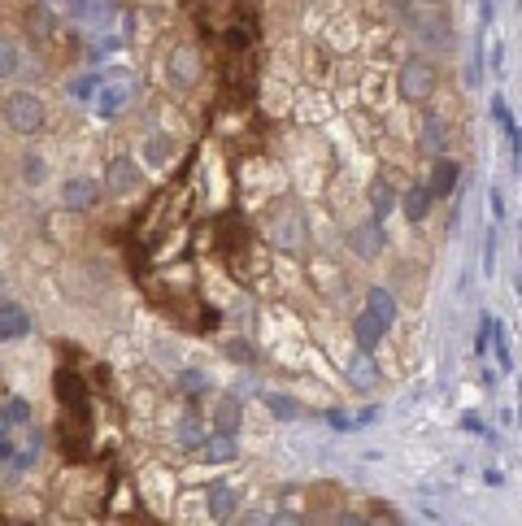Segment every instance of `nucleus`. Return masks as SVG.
I'll return each instance as SVG.
<instances>
[{
    "mask_svg": "<svg viewBox=\"0 0 522 526\" xmlns=\"http://www.w3.org/2000/svg\"><path fill=\"white\" fill-rule=\"evenodd\" d=\"M104 187H109L113 196H122V192H131V187H140V170H135V161H131V157H113V161H109V174H104Z\"/></svg>",
    "mask_w": 522,
    "mask_h": 526,
    "instance_id": "obj_6",
    "label": "nucleus"
},
{
    "mask_svg": "<svg viewBox=\"0 0 522 526\" xmlns=\"http://www.w3.org/2000/svg\"><path fill=\"white\" fill-rule=\"evenodd\" d=\"M388 210H392V192H388V183H374V217H383Z\"/></svg>",
    "mask_w": 522,
    "mask_h": 526,
    "instance_id": "obj_18",
    "label": "nucleus"
},
{
    "mask_svg": "<svg viewBox=\"0 0 522 526\" xmlns=\"http://www.w3.org/2000/svg\"><path fill=\"white\" fill-rule=\"evenodd\" d=\"M61 201H65V210L88 213L101 201V183H96V179H70V183L61 187Z\"/></svg>",
    "mask_w": 522,
    "mask_h": 526,
    "instance_id": "obj_5",
    "label": "nucleus"
},
{
    "mask_svg": "<svg viewBox=\"0 0 522 526\" xmlns=\"http://www.w3.org/2000/svg\"><path fill=\"white\" fill-rule=\"evenodd\" d=\"M13 70H18V49L0 44V74H13Z\"/></svg>",
    "mask_w": 522,
    "mask_h": 526,
    "instance_id": "obj_19",
    "label": "nucleus"
},
{
    "mask_svg": "<svg viewBox=\"0 0 522 526\" xmlns=\"http://www.w3.org/2000/svg\"><path fill=\"white\" fill-rule=\"evenodd\" d=\"M457 179H462V170H457V161L449 157H435V165H431V196H453V187H457Z\"/></svg>",
    "mask_w": 522,
    "mask_h": 526,
    "instance_id": "obj_7",
    "label": "nucleus"
},
{
    "mask_svg": "<svg viewBox=\"0 0 522 526\" xmlns=\"http://www.w3.org/2000/svg\"><path fill=\"white\" fill-rule=\"evenodd\" d=\"M492 118H496V126L510 135V144H514V157L522 161V135H518V126H514V113H510V105H505L501 96L492 101Z\"/></svg>",
    "mask_w": 522,
    "mask_h": 526,
    "instance_id": "obj_12",
    "label": "nucleus"
},
{
    "mask_svg": "<svg viewBox=\"0 0 522 526\" xmlns=\"http://www.w3.org/2000/svg\"><path fill=\"white\" fill-rule=\"evenodd\" d=\"M44 101L40 96H31V92H13L9 101H4V122L18 131V135H35V131H44Z\"/></svg>",
    "mask_w": 522,
    "mask_h": 526,
    "instance_id": "obj_3",
    "label": "nucleus"
},
{
    "mask_svg": "<svg viewBox=\"0 0 522 526\" xmlns=\"http://www.w3.org/2000/svg\"><path fill=\"white\" fill-rule=\"evenodd\" d=\"M265 400H270V409H274L279 418H296V405H288L283 396H265Z\"/></svg>",
    "mask_w": 522,
    "mask_h": 526,
    "instance_id": "obj_21",
    "label": "nucleus"
},
{
    "mask_svg": "<svg viewBox=\"0 0 522 526\" xmlns=\"http://www.w3.org/2000/svg\"><path fill=\"white\" fill-rule=\"evenodd\" d=\"M131 92H135V88H131V79H122V83H109V88H104V101H101L104 118H113L118 109L131 105Z\"/></svg>",
    "mask_w": 522,
    "mask_h": 526,
    "instance_id": "obj_11",
    "label": "nucleus"
},
{
    "mask_svg": "<svg viewBox=\"0 0 522 526\" xmlns=\"http://www.w3.org/2000/svg\"><path fill=\"white\" fill-rule=\"evenodd\" d=\"M179 444H183V448H201V444H205V431H201V422H196V418H183V426H179Z\"/></svg>",
    "mask_w": 522,
    "mask_h": 526,
    "instance_id": "obj_17",
    "label": "nucleus"
},
{
    "mask_svg": "<svg viewBox=\"0 0 522 526\" xmlns=\"http://www.w3.org/2000/svg\"><path fill=\"white\" fill-rule=\"evenodd\" d=\"M201 448H205V461H213V466L235 457V444H231V435H226V431H218V435H213V439H205Z\"/></svg>",
    "mask_w": 522,
    "mask_h": 526,
    "instance_id": "obj_15",
    "label": "nucleus"
},
{
    "mask_svg": "<svg viewBox=\"0 0 522 526\" xmlns=\"http://www.w3.org/2000/svg\"><path fill=\"white\" fill-rule=\"evenodd\" d=\"M392 317H396V301H392V292H388V287H374V292L365 296V309L357 314V326H353L362 353H370V348L383 339V331L392 326Z\"/></svg>",
    "mask_w": 522,
    "mask_h": 526,
    "instance_id": "obj_1",
    "label": "nucleus"
},
{
    "mask_svg": "<svg viewBox=\"0 0 522 526\" xmlns=\"http://www.w3.org/2000/svg\"><path fill=\"white\" fill-rule=\"evenodd\" d=\"M4 414H9V422H27V418H31V405H27V400H9V409H4Z\"/></svg>",
    "mask_w": 522,
    "mask_h": 526,
    "instance_id": "obj_20",
    "label": "nucleus"
},
{
    "mask_svg": "<svg viewBox=\"0 0 522 526\" xmlns=\"http://www.w3.org/2000/svg\"><path fill=\"white\" fill-rule=\"evenodd\" d=\"M170 157H174L170 135H149V140H144V165H149V170H165Z\"/></svg>",
    "mask_w": 522,
    "mask_h": 526,
    "instance_id": "obj_10",
    "label": "nucleus"
},
{
    "mask_svg": "<svg viewBox=\"0 0 522 526\" xmlns=\"http://www.w3.org/2000/svg\"><path fill=\"white\" fill-rule=\"evenodd\" d=\"M27 331H31L27 309H18V305H0V339H18V335H27Z\"/></svg>",
    "mask_w": 522,
    "mask_h": 526,
    "instance_id": "obj_9",
    "label": "nucleus"
},
{
    "mask_svg": "<svg viewBox=\"0 0 522 526\" xmlns=\"http://www.w3.org/2000/svg\"><path fill=\"white\" fill-rule=\"evenodd\" d=\"M353 244H357V248H379L383 240H379V231H370V235H365V231H357V235H353Z\"/></svg>",
    "mask_w": 522,
    "mask_h": 526,
    "instance_id": "obj_23",
    "label": "nucleus"
},
{
    "mask_svg": "<svg viewBox=\"0 0 522 526\" xmlns=\"http://www.w3.org/2000/svg\"><path fill=\"white\" fill-rule=\"evenodd\" d=\"M466 431H474V435H487V426H483V422L474 418V414H466Z\"/></svg>",
    "mask_w": 522,
    "mask_h": 526,
    "instance_id": "obj_24",
    "label": "nucleus"
},
{
    "mask_svg": "<svg viewBox=\"0 0 522 526\" xmlns=\"http://www.w3.org/2000/svg\"><path fill=\"white\" fill-rule=\"evenodd\" d=\"M235 426H240V400H235V396H226V400L218 405V431H226V435H231Z\"/></svg>",
    "mask_w": 522,
    "mask_h": 526,
    "instance_id": "obj_16",
    "label": "nucleus"
},
{
    "mask_svg": "<svg viewBox=\"0 0 522 526\" xmlns=\"http://www.w3.org/2000/svg\"><path fill=\"white\" fill-rule=\"evenodd\" d=\"M165 70H170V79H174L179 88H192V83L201 79V53H196V44H174Z\"/></svg>",
    "mask_w": 522,
    "mask_h": 526,
    "instance_id": "obj_4",
    "label": "nucleus"
},
{
    "mask_svg": "<svg viewBox=\"0 0 522 526\" xmlns=\"http://www.w3.org/2000/svg\"><path fill=\"white\" fill-rule=\"evenodd\" d=\"M235 487H226V483H218V487H209V518L213 522H226V518H235Z\"/></svg>",
    "mask_w": 522,
    "mask_h": 526,
    "instance_id": "obj_8",
    "label": "nucleus"
},
{
    "mask_svg": "<svg viewBox=\"0 0 522 526\" xmlns=\"http://www.w3.org/2000/svg\"><path fill=\"white\" fill-rule=\"evenodd\" d=\"M422 153L426 157H440L444 153V126H440V118H426L422 122Z\"/></svg>",
    "mask_w": 522,
    "mask_h": 526,
    "instance_id": "obj_14",
    "label": "nucleus"
},
{
    "mask_svg": "<svg viewBox=\"0 0 522 526\" xmlns=\"http://www.w3.org/2000/svg\"><path fill=\"white\" fill-rule=\"evenodd\" d=\"M401 101H410V105H426L431 96H435V88H440V70L431 65V61H422V57H410L405 65H401Z\"/></svg>",
    "mask_w": 522,
    "mask_h": 526,
    "instance_id": "obj_2",
    "label": "nucleus"
},
{
    "mask_svg": "<svg viewBox=\"0 0 522 526\" xmlns=\"http://www.w3.org/2000/svg\"><path fill=\"white\" fill-rule=\"evenodd\" d=\"M431 201H435V196H431L426 183H422V187H410V196H405V217H410V222H422L426 210H431Z\"/></svg>",
    "mask_w": 522,
    "mask_h": 526,
    "instance_id": "obj_13",
    "label": "nucleus"
},
{
    "mask_svg": "<svg viewBox=\"0 0 522 526\" xmlns=\"http://www.w3.org/2000/svg\"><path fill=\"white\" fill-rule=\"evenodd\" d=\"M96 83H101L96 74H92V79H79V88H74V96H83V101H92V96H96Z\"/></svg>",
    "mask_w": 522,
    "mask_h": 526,
    "instance_id": "obj_22",
    "label": "nucleus"
}]
</instances>
